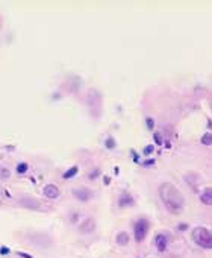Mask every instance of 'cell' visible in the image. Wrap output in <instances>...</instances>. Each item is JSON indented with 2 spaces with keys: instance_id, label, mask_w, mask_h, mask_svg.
<instances>
[{
  "instance_id": "obj_1",
  "label": "cell",
  "mask_w": 212,
  "mask_h": 258,
  "mask_svg": "<svg viewBox=\"0 0 212 258\" xmlns=\"http://www.w3.org/2000/svg\"><path fill=\"white\" fill-rule=\"evenodd\" d=\"M159 198L165 205V208L173 214H179L185 206V199L180 190L170 182H164L159 185Z\"/></svg>"
},
{
  "instance_id": "obj_2",
  "label": "cell",
  "mask_w": 212,
  "mask_h": 258,
  "mask_svg": "<svg viewBox=\"0 0 212 258\" xmlns=\"http://www.w3.org/2000/svg\"><path fill=\"white\" fill-rule=\"evenodd\" d=\"M193 240L205 249H212V229L205 226H197L193 229Z\"/></svg>"
},
{
  "instance_id": "obj_3",
  "label": "cell",
  "mask_w": 212,
  "mask_h": 258,
  "mask_svg": "<svg viewBox=\"0 0 212 258\" xmlns=\"http://www.w3.org/2000/svg\"><path fill=\"white\" fill-rule=\"evenodd\" d=\"M87 103H88L89 112L92 117H99L102 112V94L97 90H89L87 96Z\"/></svg>"
},
{
  "instance_id": "obj_4",
  "label": "cell",
  "mask_w": 212,
  "mask_h": 258,
  "mask_svg": "<svg viewBox=\"0 0 212 258\" xmlns=\"http://www.w3.org/2000/svg\"><path fill=\"white\" fill-rule=\"evenodd\" d=\"M133 231H135V240L138 243H141L142 240L145 239L147 232H149V222L145 220V219H140L135 223V229Z\"/></svg>"
},
{
  "instance_id": "obj_5",
  "label": "cell",
  "mask_w": 212,
  "mask_h": 258,
  "mask_svg": "<svg viewBox=\"0 0 212 258\" xmlns=\"http://www.w3.org/2000/svg\"><path fill=\"white\" fill-rule=\"evenodd\" d=\"M73 196L82 202H88L89 199L92 198V191L88 190V188H76L73 190Z\"/></svg>"
},
{
  "instance_id": "obj_6",
  "label": "cell",
  "mask_w": 212,
  "mask_h": 258,
  "mask_svg": "<svg viewBox=\"0 0 212 258\" xmlns=\"http://www.w3.org/2000/svg\"><path fill=\"white\" fill-rule=\"evenodd\" d=\"M94 229H96V220H94L92 217L85 219V220L80 223V226H79V231H80L82 234H91Z\"/></svg>"
},
{
  "instance_id": "obj_7",
  "label": "cell",
  "mask_w": 212,
  "mask_h": 258,
  "mask_svg": "<svg viewBox=\"0 0 212 258\" xmlns=\"http://www.w3.org/2000/svg\"><path fill=\"white\" fill-rule=\"evenodd\" d=\"M43 194L46 198H49V199H56V198H59L61 191L55 184H47L44 187V190H43Z\"/></svg>"
},
{
  "instance_id": "obj_8",
  "label": "cell",
  "mask_w": 212,
  "mask_h": 258,
  "mask_svg": "<svg viewBox=\"0 0 212 258\" xmlns=\"http://www.w3.org/2000/svg\"><path fill=\"white\" fill-rule=\"evenodd\" d=\"M156 248H158L159 252H164L165 249H167V244H168V239H167V235L165 234H158L156 235Z\"/></svg>"
},
{
  "instance_id": "obj_9",
  "label": "cell",
  "mask_w": 212,
  "mask_h": 258,
  "mask_svg": "<svg viewBox=\"0 0 212 258\" xmlns=\"http://www.w3.org/2000/svg\"><path fill=\"white\" fill-rule=\"evenodd\" d=\"M118 203H120V206H132L135 203V199L130 196V193H123L118 199Z\"/></svg>"
},
{
  "instance_id": "obj_10",
  "label": "cell",
  "mask_w": 212,
  "mask_h": 258,
  "mask_svg": "<svg viewBox=\"0 0 212 258\" xmlns=\"http://www.w3.org/2000/svg\"><path fill=\"white\" fill-rule=\"evenodd\" d=\"M200 199H202V202L205 205H212V187H208V188H205L202 191Z\"/></svg>"
},
{
  "instance_id": "obj_11",
  "label": "cell",
  "mask_w": 212,
  "mask_h": 258,
  "mask_svg": "<svg viewBox=\"0 0 212 258\" xmlns=\"http://www.w3.org/2000/svg\"><path fill=\"white\" fill-rule=\"evenodd\" d=\"M117 243H118L120 246H126V244L129 243V234L124 232V231L118 232V234H117Z\"/></svg>"
},
{
  "instance_id": "obj_12",
  "label": "cell",
  "mask_w": 212,
  "mask_h": 258,
  "mask_svg": "<svg viewBox=\"0 0 212 258\" xmlns=\"http://www.w3.org/2000/svg\"><path fill=\"white\" fill-rule=\"evenodd\" d=\"M202 144H205V146H211L212 144V134L211 132H206V134L202 137Z\"/></svg>"
},
{
  "instance_id": "obj_13",
  "label": "cell",
  "mask_w": 212,
  "mask_h": 258,
  "mask_svg": "<svg viewBox=\"0 0 212 258\" xmlns=\"http://www.w3.org/2000/svg\"><path fill=\"white\" fill-rule=\"evenodd\" d=\"M77 170H79V169H77L76 166L71 167V169H68V170H67V172L64 173V179H70V178H73V176H74V175L77 173Z\"/></svg>"
},
{
  "instance_id": "obj_14",
  "label": "cell",
  "mask_w": 212,
  "mask_h": 258,
  "mask_svg": "<svg viewBox=\"0 0 212 258\" xmlns=\"http://www.w3.org/2000/svg\"><path fill=\"white\" fill-rule=\"evenodd\" d=\"M27 172V164L26 163H20L17 166V173H26Z\"/></svg>"
},
{
  "instance_id": "obj_15",
  "label": "cell",
  "mask_w": 212,
  "mask_h": 258,
  "mask_svg": "<svg viewBox=\"0 0 212 258\" xmlns=\"http://www.w3.org/2000/svg\"><path fill=\"white\" fill-rule=\"evenodd\" d=\"M106 148H108V149L115 148V141H114L112 138H108V140H106Z\"/></svg>"
},
{
  "instance_id": "obj_16",
  "label": "cell",
  "mask_w": 212,
  "mask_h": 258,
  "mask_svg": "<svg viewBox=\"0 0 212 258\" xmlns=\"http://www.w3.org/2000/svg\"><path fill=\"white\" fill-rule=\"evenodd\" d=\"M145 122H147V128H149V129H152L153 126H155V122H153V119H150V117H149V119H145Z\"/></svg>"
},
{
  "instance_id": "obj_17",
  "label": "cell",
  "mask_w": 212,
  "mask_h": 258,
  "mask_svg": "<svg viewBox=\"0 0 212 258\" xmlns=\"http://www.w3.org/2000/svg\"><path fill=\"white\" fill-rule=\"evenodd\" d=\"M153 150H155V148H153V146H147V148L144 149V155H150Z\"/></svg>"
},
{
  "instance_id": "obj_18",
  "label": "cell",
  "mask_w": 212,
  "mask_h": 258,
  "mask_svg": "<svg viewBox=\"0 0 212 258\" xmlns=\"http://www.w3.org/2000/svg\"><path fill=\"white\" fill-rule=\"evenodd\" d=\"M8 175H9V172H8L6 169H2V170H0V176H3V178H6Z\"/></svg>"
},
{
  "instance_id": "obj_19",
  "label": "cell",
  "mask_w": 212,
  "mask_h": 258,
  "mask_svg": "<svg viewBox=\"0 0 212 258\" xmlns=\"http://www.w3.org/2000/svg\"><path fill=\"white\" fill-rule=\"evenodd\" d=\"M155 141H156L158 144H162V138H161L159 134H155Z\"/></svg>"
},
{
  "instance_id": "obj_20",
  "label": "cell",
  "mask_w": 212,
  "mask_h": 258,
  "mask_svg": "<svg viewBox=\"0 0 212 258\" xmlns=\"http://www.w3.org/2000/svg\"><path fill=\"white\" fill-rule=\"evenodd\" d=\"M0 252H2V255H6V254L9 252V249H8V248H2V249H0Z\"/></svg>"
},
{
  "instance_id": "obj_21",
  "label": "cell",
  "mask_w": 212,
  "mask_h": 258,
  "mask_svg": "<svg viewBox=\"0 0 212 258\" xmlns=\"http://www.w3.org/2000/svg\"><path fill=\"white\" fill-rule=\"evenodd\" d=\"M97 175H99V170H94V172L91 173V176H89V178H94V176H97Z\"/></svg>"
},
{
  "instance_id": "obj_22",
  "label": "cell",
  "mask_w": 212,
  "mask_h": 258,
  "mask_svg": "<svg viewBox=\"0 0 212 258\" xmlns=\"http://www.w3.org/2000/svg\"><path fill=\"white\" fill-rule=\"evenodd\" d=\"M185 228H188L186 225H179V231H185Z\"/></svg>"
},
{
  "instance_id": "obj_23",
  "label": "cell",
  "mask_w": 212,
  "mask_h": 258,
  "mask_svg": "<svg viewBox=\"0 0 212 258\" xmlns=\"http://www.w3.org/2000/svg\"><path fill=\"white\" fill-rule=\"evenodd\" d=\"M21 257H24V258H32V257H29V255H26V254H23V252H18Z\"/></svg>"
}]
</instances>
